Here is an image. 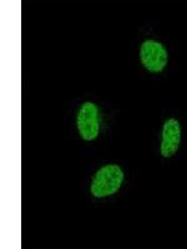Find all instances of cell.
I'll return each instance as SVG.
<instances>
[{"instance_id": "6da1fadb", "label": "cell", "mask_w": 187, "mask_h": 249, "mask_svg": "<svg viewBox=\"0 0 187 249\" xmlns=\"http://www.w3.org/2000/svg\"><path fill=\"white\" fill-rule=\"evenodd\" d=\"M124 182V172L117 164H106L94 176L91 182V195L96 198H105L120 190Z\"/></svg>"}, {"instance_id": "7a4b0ae2", "label": "cell", "mask_w": 187, "mask_h": 249, "mask_svg": "<svg viewBox=\"0 0 187 249\" xmlns=\"http://www.w3.org/2000/svg\"><path fill=\"white\" fill-rule=\"evenodd\" d=\"M77 131L85 141H94L100 133V111L94 102H84L76 117Z\"/></svg>"}, {"instance_id": "3957f363", "label": "cell", "mask_w": 187, "mask_h": 249, "mask_svg": "<svg viewBox=\"0 0 187 249\" xmlns=\"http://www.w3.org/2000/svg\"><path fill=\"white\" fill-rule=\"evenodd\" d=\"M140 60L148 71L161 72L168 61V53L164 45L156 40H145L140 48Z\"/></svg>"}, {"instance_id": "277c9868", "label": "cell", "mask_w": 187, "mask_h": 249, "mask_svg": "<svg viewBox=\"0 0 187 249\" xmlns=\"http://www.w3.org/2000/svg\"><path fill=\"white\" fill-rule=\"evenodd\" d=\"M181 143V124L176 119L166 120L162 128V140L160 152L165 159L172 157Z\"/></svg>"}]
</instances>
